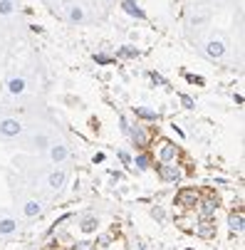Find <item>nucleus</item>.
Returning a JSON list of instances; mask_svg holds the SVG:
<instances>
[{
  "mask_svg": "<svg viewBox=\"0 0 245 250\" xmlns=\"http://www.w3.org/2000/svg\"><path fill=\"white\" fill-rule=\"evenodd\" d=\"M151 80H154V84H161V87H166V80H163L159 72H151Z\"/></svg>",
  "mask_w": 245,
  "mask_h": 250,
  "instance_id": "25",
  "label": "nucleus"
},
{
  "mask_svg": "<svg viewBox=\"0 0 245 250\" xmlns=\"http://www.w3.org/2000/svg\"><path fill=\"white\" fill-rule=\"evenodd\" d=\"M117 52H119L122 57H139V50H136L134 45H122Z\"/></svg>",
  "mask_w": 245,
  "mask_h": 250,
  "instance_id": "20",
  "label": "nucleus"
},
{
  "mask_svg": "<svg viewBox=\"0 0 245 250\" xmlns=\"http://www.w3.org/2000/svg\"><path fill=\"white\" fill-rule=\"evenodd\" d=\"M22 131H25V124L20 119H13V117L0 119V136L3 139H18Z\"/></svg>",
  "mask_w": 245,
  "mask_h": 250,
  "instance_id": "2",
  "label": "nucleus"
},
{
  "mask_svg": "<svg viewBox=\"0 0 245 250\" xmlns=\"http://www.w3.org/2000/svg\"><path fill=\"white\" fill-rule=\"evenodd\" d=\"M225 52H228V42H225V38H208L205 40V45H203V55L208 57V60H223L225 57Z\"/></svg>",
  "mask_w": 245,
  "mask_h": 250,
  "instance_id": "1",
  "label": "nucleus"
},
{
  "mask_svg": "<svg viewBox=\"0 0 245 250\" xmlns=\"http://www.w3.org/2000/svg\"><path fill=\"white\" fill-rule=\"evenodd\" d=\"M122 10L129 15V18H134V20H146V13H144V8L136 3V0H122Z\"/></svg>",
  "mask_w": 245,
  "mask_h": 250,
  "instance_id": "8",
  "label": "nucleus"
},
{
  "mask_svg": "<svg viewBox=\"0 0 245 250\" xmlns=\"http://www.w3.org/2000/svg\"><path fill=\"white\" fill-rule=\"evenodd\" d=\"M18 233V221L15 218H0V235H13Z\"/></svg>",
  "mask_w": 245,
  "mask_h": 250,
  "instance_id": "13",
  "label": "nucleus"
},
{
  "mask_svg": "<svg viewBox=\"0 0 245 250\" xmlns=\"http://www.w3.org/2000/svg\"><path fill=\"white\" fill-rule=\"evenodd\" d=\"M75 250H92V245L89 243H80V245H75Z\"/></svg>",
  "mask_w": 245,
  "mask_h": 250,
  "instance_id": "29",
  "label": "nucleus"
},
{
  "mask_svg": "<svg viewBox=\"0 0 245 250\" xmlns=\"http://www.w3.org/2000/svg\"><path fill=\"white\" fill-rule=\"evenodd\" d=\"M117 156H119V161H122L124 166H131V154H129L126 149H119V151H117Z\"/></svg>",
  "mask_w": 245,
  "mask_h": 250,
  "instance_id": "22",
  "label": "nucleus"
},
{
  "mask_svg": "<svg viewBox=\"0 0 245 250\" xmlns=\"http://www.w3.org/2000/svg\"><path fill=\"white\" fill-rule=\"evenodd\" d=\"M40 213H42V203H40V201L30 198V201L22 203V216H25V218H38Z\"/></svg>",
  "mask_w": 245,
  "mask_h": 250,
  "instance_id": "10",
  "label": "nucleus"
},
{
  "mask_svg": "<svg viewBox=\"0 0 245 250\" xmlns=\"http://www.w3.org/2000/svg\"><path fill=\"white\" fill-rule=\"evenodd\" d=\"M97 228H99V218L97 216H84L82 223H80V230L82 233H94Z\"/></svg>",
  "mask_w": 245,
  "mask_h": 250,
  "instance_id": "15",
  "label": "nucleus"
},
{
  "mask_svg": "<svg viewBox=\"0 0 245 250\" xmlns=\"http://www.w3.org/2000/svg\"><path fill=\"white\" fill-rule=\"evenodd\" d=\"M47 159L52 161V164H64L67 159H69V146L67 144H50L47 146Z\"/></svg>",
  "mask_w": 245,
  "mask_h": 250,
  "instance_id": "6",
  "label": "nucleus"
},
{
  "mask_svg": "<svg viewBox=\"0 0 245 250\" xmlns=\"http://www.w3.org/2000/svg\"><path fill=\"white\" fill-rule=\"evenodd\" d=\"M50 144H52V139H50L47 134H42V131L35 134V136L30 139V149H35V151H45Z\"/></svg>",
  "mask_w": 245,
  "mask_h": 250,
  "instance_id": "12",
  "label": "nucleus"
},
{
  "mask_svg": "<svg viewBox=\"0 0 245 250\" xmlns=\"http://www.w3.org/2000/svg\"><path fill=\"white\" fill-rule=\"evenodd\" d=\"M198 233H201L203 238H211V235H213V223H211V221H203L201 228H198Z\"/></svg>",
  "mask_w": 245,
  "mask_h": 250,
  "instance_id": "21",
  "label": "nucleus"
},
{
  "mask_svg": "<svg viewBox=\"0 0 245 250\" xmlns=\"http://www.w3.org/2000/svg\"><path fill=\"white\" fill-rule=\"evenodd\" d=\"M243 213H230V218H228V226L233 233H243Z\"/></svg>",
  "mask_w": 245,
  "mask_h": 250,
  "instance_id": "17",
  "label": "nucleus"
},
{
  "mask_svg": "<svg viewBox=\"0 0 245 250\" xmlns=\"http://www.w3.org/2000/svg\"><path fill=\"white\" fill-rule=\"evenodd\" d=\"M216 210H218L216 201H205V203L201 206V218H203V221H211V218L216 216Z\"/></svg>",
  "mask_w": 245,
  "mask_h": 250,
  "instance_id": "16",
  "label": "nucleus"
},
{
  "mask_svg": "<svg viewBox=\"0 0 245 250\" xmlns=\"http://www.w3.org/2000/svg\"><path fill=\"white\" fill-rule=\"evenodd\" d=\"M181 102H184V106H186V109H193V99H191L188 94H181Z\"/></svg>",
  "mask_w": 245,
  "mask_h": 250,
  "instance_id": "26",
  "label": "nucleus"
},
{
  "mask_svg": "<svg viewBox=\"0 0 245 250\" xmlns=\"http://www.w3.org/2000/svg\"><path fill=\"white\" fill-rule=\"evenodd\" d=\"M5 92H8L10 97H22V94L27 92V80H25L22 75H10V77L5 80Z\"/></svg>",
  "mask_w": 245,
  "mask_h": 250,
  "instance_id": "3",
  "label": "nucleus"
},
{
  "mask_svg": "<svg viewBox=\"0 0 245 250\" xmlns=\"http://www.w3.org/2000/svg\"><path fill=\"white\" fill-rule=\"evenodd\" d=\"M119 129H122V134H129V119L124 114L119 117Z\"/></svg>",
  "mask_w": 245,
  "mask_h": 250,
  "instance_id": "24",
  "label": "nucleus"
},
{
  "mask_svg": "<svg viewBox=\"0 0 245 250\" xmlns=\"http://www.w3.org/2000/svg\"><path fill=\"white\" fill-rule=\"evenodd\" d=\"M151 216L159 218V221H163V210H161V208H154V210H151Z\"/></svg>",
  "mask_w": 245,
  "mask_h": 250,
  "instance_id": "27",
  "label": "nucleus"
},
{
  "mask_svg": "<svg viewBox=\"0 0 245 250\" xmlns=\"http://www.w3.org/2000/svg\"><path fill=\"white\" fill-rule=\"evenodd\" d=\"M60 3H62L64 8H67V5H72V3H77V0H60Z\"/></svg>",
  "mask_w": 245,
  "mask_h": 250,
  "instance_id": "30",
  "label": "nucleus"
},
{
  "mask_svg": "<svg viewBox=\"0 0 245 250\" xmlns=\"http://www.w3.org/2000/svg\"><path fill=\"white\" fill-rule=\"evenodd\" d=\"M186 80H188V82H193V84H203V77H193V75H186Z\"/></svg>",
  "mask_w": 245,
  "mask_h": 250,
  "instance_id": "28",
  "label": "nucleus"
},
{
  "mask_svg": "<svg viewBox=\"0 0 245 250\" xmlns=\"http://www.w3.org/2000/svg\"><path fill=\"white\" fill-rule=\"evenodd\" d=\"M94 62H97V64H112V62H114V57L102 55V52H99V55H94Z\"/></svg>",
  "mask_w": 245,
  "mask_h": 250,
  "instance_id": "23",
  "label": "nucleus"
},
{
  "mask_svg": "<svg viewBox=\"0 0 245 250\" xmlns=\"http://www.w3.org/2000/svg\"><path fill=\"white\" fill-rule=\"evenodd\" d=\"M159 176H161V181L176 184V181H181V168L179 166H171V164H161L159 166Z\"/></svg>",
  "mask_w": 245,
  "mask_h": 250,
  "instance_id": "9",
  "label": "nucleus"
},
{
  "mask_svg": "<svg viewBox=\"0 0 245 250\" xmlns=\"http://www.w3.org/2000/svg\"><path fill=\"white\" fill-rule=\"evenodd\" d=\"M18 10V3L15 0H0V18H8Z\"/></svg>",
  "mask_w": 245,
  "mask_h": 250,
  "instance_id": "18",
  "label": "nucleus"
},
{
  "mask_svg": "<svg viewBox=\"0 0 245 250\" xmlns=\"http://www.w3.org/2000/svg\"><path fill=\"white\" fill-rule=\"evenodd\" d=\"M64 184H67V171H64V168L50 171V176H47V188H50V191H62Z\"/></svg>",
  "mask_w": 245,
  "mask_h": 250,
  "instance_id": "7",
  "label": "nucleus"
},
{
  "mask_svg": "<svg viewBox=\"0 0 245 250\" xmlns=\"http://www.w3.org/2000/svg\"><path fill=\"white\" fill-rule=\"evenodd\" d=\"M64 20L69 25H82L87 20V8L80 5V3H72V5H67L64 8Z\"/></svg>",
  "mask_w": 245,
  "mask_h": 250,
  "instance_id": "4",
  "label": "nucleus"
},
{
  "mask_svg": "<svg viewBox=\"0 0 245 250\" xmlns=\"http://www.w3.org/2000/svg\"><path fill=\"white\" fill-rule=\"evenodd\" d=\"M131 164H136V168H139V171H149V166H151V159H149L146 154H139L136 159H131Z\"/></svg>",
  "mask_w": 245,
  "mask_h": 250,
  "instance_id": "19",
  "label": "nucleus"
},
{
  "mask_svg": "<svg viewBox=\"0 0 245 250\" xmlns=\"http://www.w3.org/2000/svg\"><path fill=\"white\" fill-rule=\"evenodd\" d=\"M126 136L131 139V144H134L136 149H146L149 136H146V131H144L142 124H129V134H126Z\"/></svg>",
  "mask_w": 245,
  "mask_h": 250,
  "instance_id": "5",
  "label": "nucleus"
},
{
  "mask_svg": "<svg viewBox=\"0 0 245 250\" xmlns=\"http://www.w3.org/2000/svg\"><path fill=\"white\" fill-rule=\"evenodd\" d=\"M134 114L139 119H146V122H159V112L149 109V106H134Z\"/></svg>",
  "mask_w": 245,
  "mask_h": 250,
  "instance_id": "14",
  "label": "nucleus"
},
{
  "mask_svg": "<svg viewBox=\"0 0 245 250\" xmlns=\"http://www.w3.org/2000/svg\"><path fill=\"white\" fill-rule=\"evenodd\" d=\"M176 159V144H171V141H163L161 149H159V161L161 164H171Z\"/></svg>",
  "mask_w": 245,
  "mask_h": 250,
  "instance_id": "11",
  "label": "nucleus"
}]
</instances>
